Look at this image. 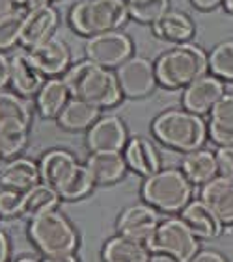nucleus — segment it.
<instances>
[{"instance_id":"c756f323","label":"nucleus","mask_w":233,"mask_h":262,"mask_svg":"<svg viewBox=\"0 0 233 262\" xmlns=\"http://www.w3.org/2000/svg\"><path fill=\"white\" fill-rule=\"evenodd\" d=\"M93 186H95V181H93L91 173L88 171V167L79 164L75 171L67 177L56 190H58L64 201H79V199H84L86 195H90Z\"/></svg>"},{"instance_id":"f3484780","label":"nucleus","mask_w":233,"mask_h":262,"mask_svg":"<svg viewBox=\"0 0 233 262\" xmlns=\"http://www.w3.org/2000/svg\"><path fill=\"white\" fill-rule=\"evenodd\" d=\"M84 166L91 173L95 184H116L125 177L127 160L122 151H93L86 158Z\"/></svg>"},{"instance_id":"423d86ee","label":"nucleus","mask_w":233,"mask_h":262,"mask_svg":"<svg viewBox=\"0 0 233 262\" xmlns=\"http://www.w3.org/2000/svg\"><path fill=\"white\" fill-rule=\"evenodd\" d=\"M192 182L181 169H161L146 177L142 184V199L161 212H181L192 199Z\"/></svg>"},{"instance_id":"39448f33","label":"nucleus","mask_w":233,"mask_h":262,"mask_svg":"<svg viewBox=\"0 0 233 262\" xmlns=\"http://www.w3.org/2000/svg\"><path fill=\"white\" fill-rule=\"evenodd\" d=\"M28 236L32 244L43 253V257L75 253L81 244L75 225L58 210L30 217Z\"/></svg>"},{"instance_id":"f8f14e48","label":"nucleus","mask_w":233,"mask_h":262,"mask_svg":"<svg viewBox=\"0 0 233 262\" xmlns=\"http://www.w3.org/2000/svg\"><path fill=\"white\" fill-rule=\"evenodd\" d=\"M129 141L127 126L118 116H101L86 130V145L93 151H123Z\"/></svg>"},{"instance_id":"f257e3e1","label":"nucleus","mask_w":233,"mask_h":262,"mask_svg":"<svg viewBox=\"0 0 233 262\" xmlns=\"http://www.w3.org/2000/svg\"><path fill=\"white\" fill-rule=\"evenodd\" d=\"M64 82L71 91V97H81L101 110L114 108L123 99L116 73L97 66L91 60H82L69 67L64 75Z\"/></svg>"},{"instance_id":"20e7f679","label":"nucleus","mask_w":233,"mask_h":262,"mask_svg":"<svg viewBox=\"0 0 233 262\" xmlns=\"http://www.w3.org/2000/svg\"><path fill=\"white\" fill-rule=\"evenodd\" d=\"M67 20L76 34L86 37L120 30L129 20L127 0H79L71 6Z\"/></svg>"},{"instance_id":"b1692460","label":"nucleus","mask_w":233,"mask_h":262,"mask_svg":"<svg viewBox=\"0 0 233 262\" xmlns=\"http://www.w3.org/2000/svg\"><path fill=\"white\" fill-rule=\"evenodd\" d=\"M37 164H40L41 181L58 188L76 169L79 160L67 149H51L41 157Z\"/></svg>"},{"instance_id":"4be33fe9","label":"nucleus","mask_w":233,"mask_h":262,"mask_svg":"<svg viewBox=\"0 0 233 262\" xmlns=\"http://www.w3.org/2000/svg\"><path fill=\"white\" fill-rule=\"evenodd\" d=\"M153 35L159 39L166 41V43H173V45H183L194 37V23L190 17L176 10H168L159 20H155L151 25Z\"/></svg>"},{"instance_id":"bb28decb","label":"nucleus","mask_w":233,"mask_h":262,"mask_svg":"<svg viewBox=\"0 0 233 262\" xmlns=\"http://www.w3.org/2000/svg\"><path fill=\"white\" fill-rule=\"evenodd\" d=\"M181 171L194 186H203L209 181L218 177L217 155L207 149H196V151L185 152L181 162Z\"/></svg>"},{"instance_id":"79ce46f5","label":"nucleus","mask_w":233,"mask_h":262,"mask_svg":"<svg viewBox=\"0 0 233 262\" xmlns=\"http://www.w3.org/2000/svg\"><path fill=\"white\" fill-rule=\"evenodd\" d=\"M19 6H17V0H0V17L8 15L11 11H15Z\"/></svg>"},{"instance_id":"c85d7f7f","label":"nucleus","mask_w":233,"mask_h":262,"mask_svg":"<svg viewBox=\"0 0 233 262\" xmlns=\"http://www.w3.org/2000/svg\"><path fill=\"white\" fill-rule=\"evenodd\" d=\"M62 197L54 186L47 182H37L25 192V201H23V216L36 217L45 212L56 210L60 205Z\"/></svg>"},{"instance_id":"c03bdc74","label":"nucleus","mask_w":233,"mask_h":262,"mask_svg":"<svg viewBox=\"0 0 233 262\" xmlns=\"http://www.w3.org/2000/svg\"><path fill=\"white\" fill-rule=\"evenodd\" d=\"M13 262H40V260H36V258H32V257H21V258H17V260H13Z\"/></svg>"},{"instance_id":"aec40b11","label":"nucleus","mask_w":233,"mask_h":262,"mask_svg":"<svg viewBox=\"0 0 233 262\" xmlns=\"http://www.w3.org/2000/svg\"><path fill=\"white\" fill-rule=\"evenodd\" d=\"M123 157L127 160V166L140 177H151L162 169L161 155L155 149L151 141L142 136H134L127 141L125 149H123Z\"/></svg>"},{"instance_id":"a19ab883","label":"nucleus","mask_w":233,"mask_h":262,"mask_svg":"<svg viewBox=\"0 0 233 262\" xmlns=\"http://www.w3.org/2000/svg\"><path fill=\"white\" fill-rule=\"evenodd\" d=\"M40 262H81L75 253H67V255H49L43 257Z\"/></svg>"},{"instance_id":"4c0bfd02","label":"nucleus","mask_w":233,"mask_h":262,"mask_svg":"<svg viewBox=\"0 0 233 262\" xmlns=\"http://www.w3.org/2000/svg\"><path fill=\"white\" fill-rule=\"evenodd\" d=\"M10 255H11L10 236L4 231H0V262H10Z\"/></svg>"},{"instance_id":"393cba45","label":"nucleus","mask_w":233,"mask_h":262,"mask_svg":"<svg viewBox=\"0 0 233 262\" xmlns=\"http://www.w3.org/2000/svg\"><path fill=\"white\" fill-rule=\"evenodd\" d=\"M99 117H101V108H97L81 97H71L69 102L64 106V110L60 112V116L56 117V121L67 132H82L88 130Z\"/></svg>"},{"instance_id":"1a4fd4ad","label":"nucleus","mask_w":233,"mask_h":262,"mask_svg":"<svg viewBox=\"0 0 233 262\" xmlns=\"http://www.w3.org/2000/svg\"><path fill=\"white\" fill-rule=\"evenodd\" d=\"M116 76L123 97H129V99H144L151 95L159 86L155 63H151L144 56H131L122 66H118Z\"/></svg>"},{"instance_id":"473e14b6","label":"nucleus","mask_w":233,"mask_h":262,"mask_svg":"<svg viewBox=\"0 0 233 262\" xmlns=\"http://www.w3.org/2000/svg\"><path fill=\"white\" fill-rule=\"evenodd\" d=\"M25 15L26 11L17 8L15 11L0 17V51L13 49L17 43H21V30H23Z\"/></svg>"},{"instance_id":"7ed1b4c3","label":"nucleus","mask_w":233,"mask_h":262,"mask_svg":"<svg viewBox=\"0 0 233 262\" xmlns=\"http://www.w3.org/2000/svg\"><path fill=\"white\" fill-rule=\"evenodd\" d=\"M151 130L162 145L179 152L202 149L209 132L202 116L188 110H166L155 117Z\"/></svg>"},{"instance_id":"a878e982","label":"nucleus","mask_w":233,"mask_h":262,"mask_svg":"<svg viewBox=\"0 0 233 262\" xmlns=\"http://www.w3.org/2000/svg\"><path fill=\"white\" fill-rule=\"evenodd\" d=\"M71 99V91L64 78H47L36 95V110L43 119H56Z\"/></svg>"},{"instance_id":"58836bf2","label":"nucleus","mask_w":233,"mask_h":262,"mask_svg":"<svg viewBox=\"0 0 233 262\" xmlns=\"http://www.w3.org/2000/svg\"><path fill=\"white\" fill-rule=\"evenodd\" d=\"M54 2L60 0H17V6H23L26 10H34V8H41V6H52Z\"/></svg>"},{"instance_id":"5701e85b","label":"nucleus","mask_w":233,"mask_h":262,"mask_svg":"<svg viewBox=\"0 0 233 262\" xmlns=\"http://www.w3.org/2000/svg\"><path fill=\"white\" fill-rule=\"evenodd\" d=\"M209 138L218 147L233 145V93L228 91L211 108L207 123Z\"/></svg>"},{"instance_id":"72a5a7b5","label":"nucleus","mask_w":233,"mask_h":262,"mask_svg":"<svg viewBox=\"0 0 233 262\" xmlns=\"http://www.w3.org/2000/svg\"><path fill=\"white\" fill-rule=\"evenodd\" d=\"M23 201L25 192L0 186V217L23 216Z\"/></svg>"},{"instance_id":"412c9836","label":"nucleus","mask_w":233,"mask_h":262,"mask_svg":"<svg viewBox=\"0 0 233 262\" xmlns=\"http://www.w3.org/2000/svg\"><path fill=\"white\" fill-rule=\"evenodd\" d=\"M37 182H41L40 164H36L30 158H11L0 169V186L4 188L26 192L28 188H32Z\"/></svg>"},{"instance_id":"cd10ccee","label":"nucleus","mask_w":233,"mask_h":262,"mask_svg":"<svg viewBox=\"0 0 233 262\" xmlns=\"http://www.w3.org/2000/svg\"><path fill=\"white\" fill-rule=\"evenodd\" d=\"M101 257L105 262H149L151 251L146 244L118 234L103 246Z\"/></svg>"},{"instance_id":"6ab92c4d","label":"nucleus","mask_w":233,"mask_h":262,"mask_svg":"<svg viewBox=\"0 0 233 262\" xmlns=\"http://www.w3.org/2000/svg\"><path fill=\"white\" fill-rule=\"evenodd\" d=\"M181 220L200 240H215L224 231V223L220 222V217L202 199L188 203L181 210Z\"/></svg>"},{"instance_id":"ea45409f","label":"nucleus","mask_w":233,"mask_h":262,"mask_svg":"<svg viewBox=\"0 0 233 262\" xmlns=\"http://www.w3.org/2000/svg\"><path fill=\"white\" fill-rule=\"evenodd\" d=\"M190 2L194 4L196 10L211 11V10H215V8H218V6L222 4L224 0H190Z\"/></svg>"},{"instance_id":"f03ea898","label":"nucleus","mask_w":233,"mask_h":262,"mask_svg":"<svg viewBox=\"0 0 233 262\" xmlns=\"http://www.w3.org/2000/svg\"><path fill=\"white\" fill-rule=\"evenodd\" d=\"M209 56L192 43H183L162 52L155 61V75L166 90H185L200 76L207 75Z\"/></svg>"},{"instance_id":"2eb2a0df","label":"nucleus","mask_w":233,"mask_h":262,"mask_svg":"<svg viewBox=\"0 0 233 262\" xmlns=\"http://www.w3.org/2000/svg\"><path fill=\"white\" fill-rule=\"evenodd\" d=\"M28 52L47 78L66 75V71L69 69V63H71V51H69L67 43L54 35L30 49Z\"/></svg>"},{"instance_id":"dca6fc26","label":"nucleus","mask_w":233,"mask_h":262,"mask_svg":"<svg viewBox=\"0 0 233 262\" xmlns=\"http://www.w3.org/2000/svg\"><path fill=\"white\" fill-rule=\"evenodd\" d=\"M11 63V75L10 84L11 88L23 97H36L41 86L45 84L47 76L41 73V69L36 66V61L32 60L30 52L21 51L10 58Z\"/></svg>"},{"instance_id":"a211bd4d","label":"nucleus","mask_w":233,"mask_h":262,"mask_svg":"<svg viewBox=\"0 0 233 262\" xmlns=\"http://www.w3.org/2000/svg\"><path fill=\"white\" fill-rule=\"evenodd\" d=\"M200 199L220 217L224 225H233V181L226 177H215L203 184Z\"/></svg>"},{"instance_id":"9b49d317","label":"nucleus","mask_w":233,"mask_h":262,"mask_svg":"<svg viewBox=\"0 0 233 262\" xmlns=\"http://www.w3.org/2000/svg\"><path fill=\"white\" fill-rule=\"evenodd\" d=\"M224 93H226V86L222 78L215 75H203L183 90V108L198 116H203L211 112V108L220 101Z\"/></svg>"},{"instance_id":"e433bc0d","label":"nucleus","mask_w":233,"mask_h":262,"mask_svg":"<svg viewBox=\"0 0 233 262\" xmlns=\"http://www.w3.org/2000/svg\"><path fill=\"white\" fill-rule=\"evenodd\" d=\"M10 75H11L10 58H6V56L0 52V90H6V86L10 84Z\"/></svg>"},{"instance_id":"f704fd0d","label":"nucleus","mask_w":233,"mask_h":262,"mask_svg":"<svg viewBox=\"0 0 233 262\" xmlns=\"http://www.w3.org/2000/svg\"><path fill=\"white\" fill-rule=\"evenodd\" d=\"M215 155H217L218 175L233 181V145L218 147Z\"/></svg>"},{"instance_id":"37998d69","label":"nucleus","mask_w":233,"mask_h":262,"mask_svg":"<svg viewBox=\"0 0 233 262\" xmlns=\"http://www.w3.org/2000/svg\"><path fill=\"white\" fill-rule=\"evenodd\" d=\"M222 6H224V10L228 11L229 15H233V0H224Z\"/></svg>"},{"instance_id":"4468645a","label":"nucleus","mask_w":233,"mask_h":262,"mask_svg":"<svg viewBox=\"0 0 233 262\" xmlns=\"http://www.w3.org/2000/svg\"><path fill=\"white\" fill-rule=\"evenodd\" d=\"M32 125V108L17 91L0 90V132L28 134Z\"/></svg>"},{"instance_id":"9d476101","label":"nucleus","mask_w":233,"mask_h":262,"mask_svg":"<svg viewBox=\"0 0 233 262\" xmlns=\"http://www.w3.org/2000/svg\"><path fill=\"white\" fill-rule=\"evenodd\" d=\"M159 225H161V217L157 208H153L147 203H137L127 207L120 214L116 229L118 234L146 244L153 236V232L157 231Z\"/></svg>"},{"instance_id":"0eeeda50","label":"nucleus","mask_w":233,"mask_h":262,"mask_svg":"<svg viewBox=\"0 0 233 262\" xmlns=\"http://www.w3.org/2000/svg\"><path fill=\"white\" fill-rule=\"evenodd\" d=\"M146 246L155 255H166L176 262H188L200 251V238L181 217H170L161 222Z\"/></svg>"},{"instance_id":"2f4dec72","label":"nucleus","mask_w":233,"mask_h":262,"mask_svg":"<svg viewBox=\"0 0 233 262\" xmlns=\"http://www.w3.org/2000/svg\"><path fill=\"white\" fill-rule=\"evenodd\" d=\"M209 71L222 80L233 82V41H222L209 52Z\"/></svg>"},{"instance_id":"c9c22d12","label":"nucleus","mask_w":233,"mask_h":262,"mask_svg":"<svg viewBox=\"0 0 233 262\" xmlns=\"http://www.w3.org/2000/svg\"><path fill=\"white\" fill-rule=\"evenodd\" d=\"M188 262H228L222 253L213 251V249H203V251H198Z\"/></svg>"},{"instance_id":"7c9ffc66","label":"nucleus","mask_w":233,"mask_h":262,"mask_svg":"<svg viewBox=\"0 0 233 262\" xmlns=\"http://www.w3.org/2000/svg\"><path fill=\"white\" fill-rule=\"evenodd\" d=\"M129 17L144 25H153L170 10V0H127Z\"/></svg>"},{"instance_id":"6e6552de","label":"nucleus","mask_w":233,"mask_h":262,"mask_svg":"<svg viewBox=\"0 0 233 262\" xmlns=\"http://www.w3.org/2000/svg\"><path fill=\"white\" fill-rule=\"evenodd\" d=\"M132 49L134 47H132L131 37L120 30L88 37L86 47H84L88 60H91L97 66L107 67V69L122 66L123 61L129 60L132 56Z\"/></svg>"},{"instance_id":"ddd939ff","label":"nucleus","mask_w":233,"mask_h":262,"mask_svg":"<svg viewBox=\"0 0 233 262\" xmlns=\"http://www.w3.org/2000/svg\"><path fill=\"white\" fill-rule=\"evenodd\" d=\"M58 23H60V15L52 6H41V8H34V10H26L23 30H21V45L28 51L37 47L40 43L54 35Z\"/></svg>"}]
</instances>
